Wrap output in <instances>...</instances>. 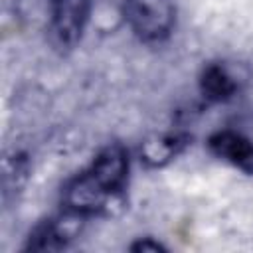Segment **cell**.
I'll return each mask as SVG.
<instances>
[{
  "instance_id": "cell-1",
  "label": "cell",
  "mask_w": 253,
  "mask_h": 253,
  "mask_svg": "<svg viewBox=\"0 0 253 253\" xmlns=\"http://www.w3.org/2000/svg\"><path fill=\"white\" fill-rule=\"evenodd\" d=\"M125 16L130 30L144 42H160L174 28L172 0H125Z\"/></svg>"
},
{
  "instance_id": "cell-7",
  "label": "cell",
  "mask_w": 253,
  "mask_h": 253,
  "mask_svg": "<svg viewBox=\"0 0 253 253\" xmlns=\"http://www.w3.org/2000/svg\"><path fill=\"white\" fill-rule=\"evenodd\" d=\"M176 152H178V138L172 136H156L152 140H146L140 148L144 162H148L150 166H160L168 162Z\"/></svg>"
},
{
  "instance_id": "cell-5",
  "label": "cell",
  "mask_w": 253,
  "mask_h": 253,
  "mask_svg": "<svg viewBox=\"0 0 253 253\" xmlns=\"http://www.w3.org/2000/svg\"><path fill=\"white\" fill-rule=\"evenodd\" d=\"M210 150L221 160L253 174V142L233 130H219L210 138Z\"/></svg>"
},
{
  "instance_id": "cell-3",
  "label": "cell",
  "mask_w": 253,
  "mask_h": 253,
  "mask_svg": "<svg viewBox=\"0 0 253 253\" xmlns=\"http://www.w3.org/2000/svg\"><path fill=\"white\" fill-rule=\"evenodd\" d=\"M113 194H109L97 180L95 176L85 170L83 174L75 176L73 180H69L63 188V206L65 210L79 213V215H93L97 211H101L109 198Z\"/></svg>"
},
{
  "instance_id": "cell-2",
  "label": "cell",
  "mask_w": 253,
  "mask_h": 253,
  "mask_svg": "<svg viewBox=\"0 0 253 253\" xmlns=\"http://www.w3.org/2000/svg\"><path fill=\"white\" fill-rule=\"evenodd\" d=\"M91 0H51V36L61 47L79 42L89 20Z\"/></svg>"
},
{
  "instance_id": "cell-4",
  "label": "cell",
  "mask_w": 253,
  "mask_h": 253,
  "mask_svg": "<svg viewBox=\"0 0 253 253\" xmlns=\"http://www.w3.org/2000/svg\"><path fill=\"white\" fill-rule=\"evenodd\" d=\"M89 172L95 176V180L109 192L117 194L123 190L128 174V156L126 150L121 144H109L105 146L93 160Z\"/></svg>"
},
{
  "instance_id": "cell-6",
  "label": "cell",
  "mask_w": 253,
  "mask_h": 253,
  "mask_svg": "<svg viewBox=\"0 0 253 253\" xmlns=\"http://www.w3.org/2000/svg\"><path fill=\"white\" fill-rule=\"evenodd\" d=\"M200 89H202L204 97H208L210 101H223L235 93V81L225 71V67L211 63L202 71Z\"/></svg>"
},
{
  "instance_id": "cell-8",
  "label": "cell",
  "mask_w": 253,
  "mask_h": 253,
  "mask_svg": "<svg viewBox=\"0 0 253 253\" xmlns=\"http://www.w3.org/2000/svg\"><path fill=\"white\" fill-rule=\"evenodd\" d=\"M130 249H132V251H162L164 245H160L158 241H152V239L146 237V239H142V241H138V243H132Z\"/></svg>"
}]
</instances>
